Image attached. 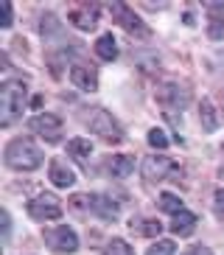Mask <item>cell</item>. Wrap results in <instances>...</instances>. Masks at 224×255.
I'll list each match as a JSON object with an SVG mask.
<instances>
[{
	"instance_id": "7c38bea8",
	"label": "cell",
	"mask_w": 224,
	"mask_h": 255,
	"mask_svg": "<svg viewBox=\"0 0 224 255\" xmlns=\"http://www.w3.org/2000/svg\"><path fill=\"white\" fill-rule=\"evenodd\" d=\"M96 20H98V8L96 6H79L70 11V23L79 25V28H96Z\"/></svg>"
},
{
	"instance_id": "6da1fadb",
	"label": "cell",
	"mask_w": 224,
	"mask_h": 255,
	"mask_svg": "<svg viewBox=\"0 0 224 255\" xmlns=\"http://www.w3.org/2000/svg\"><path fill=\"white\" fill-rule=\"evenodd\" d=\"M3 160H6L8 168H17V171H34L42 165V149L31 137H14V140L6 146L3 151Z\"/></svg>"
},
{
	"instance_id": "ba28073f",
	"label": "cell",
	"mask_w": 224,
	"mask_h": 255,
	"mask_svg": "<svg viewBox=\"0 0 224 255\" xmlns=\"http://www.w3.org/2000/svg\"><path fill=\"white\" fill-rule=\"evenodd\" d=\"M31 132H37L39 137H45L48 143H56L62 137V118L59 115H51V113H39L31 118Z\"/></svg>"
},
{
	"instance_id": "83f0119b",
	"label": "cell",
	"mask_w": 224,
	"mask_h": 255,
	"mask_svg": "<svg viewBox=\"0 0 224 255\" xmlns=\"http://www.w3.org/2000/svg\"><path fill=\"white\" fill-rule=\"evenodd\" d=\"M222 174H224V168H222Z\"/></svg>"
},
{
	"instance_id": "277c9868",
	"label": "cell",
	"mask_w": 224,
	"mask_h": 255,
	"mask_svg": "<svg viewBox=\"0 0 224 255\" xmlns=\"http://www.w3.org/2000/svg\"><path fill=\"white\" fill-rule=\"evenodd\" d=\"M87 127H90L93 135L101 137V140H107V143H120L123 140V129H120V124L112 118L107 110H90L87 113Z\"/></svg>"
},
{
	"instance_id": "8fae6325",
	"label": "cell",
	"mask_w": 224,
	"mask_h": 255,
	"mask_svg": "<svg viewBox=\"0 0 224 255\" xmlns=\"http://www.w3.org/2000/svg\"><path fill=\"white\" fill-rule=\"evenodd\" d=\"M48 177H51L53 185H59V188H70L76 185V174L67 168L62 160H51V165H48Z\"/></svg>"
},
{
	"instance_id": "3957f363",
	"label": "cell",
	"mask_w": 224,
	"mask_h": 255,
	"mask_svg": "<svg viewBox=\"0 0 224 255\" xmlns=\"http://www.w3.org/2000/svg\"><path fill=\"white\" fill-rule=\"evenodd\" d=\"M70 208L76 213H90V216H98V219H118V205L107 199V196H98V194H79L70 199Z\"/></svg>"
},
{
	"instance_id": "52a82bcc",
	"label": "cell",
	"mask_w": 224,
	"mask_h": 255,
	"mask_svg": "<svg viewBox=\"0 0 224 255\" xmlns=\"http://www.w3.org/2000/svg\"><path fill=\"white\" fill-rule=\"evenodd\" d=\"M174 171H177V163L165 154H151V157L143 160V180L146 182H160Z\"/></svg>"
},
{
	"instance_id": "8992f818",
	"label": "cell",
	"mask_w": 224,
	"mask_h": 255,
	"mask_svg": "<svg viewBox=\"0 0 224 255\" xmlns=\"http://www.w3.org/2000/svg\"><path fill=\"white\" fill-rule=\"evenodd\" d=\"M42 236H45V244L53 253H76L79 250V236L70 227H48Z\"/></svg>"
},
{
	"instance_id": "4fadbf2b",
	"label": "cell",
	"mask_w": 224,
	"mask_h": 255,
	"mask_svg": "<svg viewBox=\"0 0 224 255\" xmlns=\"http://www.w3.org/2000/svg\"><path fill=\"white\" fill-rule=\"evenodd\" d=\"M132 168H134L132 154H112V157H107V171L112 177H126V174H132Z\"/></svg>"
},
{
	"instance_id": "2e32d148",
	"label": "cell",
	"mask_w": 224,
	"mask_h": 255,
	"mask_svg": "<svg viewBox=\"0 0 224 255\" xmlns=\"http://www.w3.org/2000/svg\"><path fill=\"white\" fill-rule=\"evenodd\" d=\"M199 113H202V129H208V132H216L219 124H222V118L216 115V107H213V101H210V98H205V101H202Z\"/></svg>"
},
{
	"instance_id": "484cf974",
	"label": "cell",
	"mask_w": 224,
	"mask_h": 255,
	"mask_svg": "<svg viewBox=\"0 0 224 255\" xmlns=\"http://www.w3.org/2000/svg\"><path fill=\"white\" fill-rule=\"evenodd\" d=\"M8 225H11V222H8V213L3 210V236H6V239H8V230H11Z\"/></svg>"
},
{
	"instance_id": "9c48e42d",
	"label": "cell",
	"mask_w": 224,
	"mask_h": 255,
	"mask_svg": "<svg viewBox=\"0 0 224 255\" xmlns=\"http://www.w3.org/2000/svg\"><path fill=\"white\" fill-rule=\"evenodd\" d=\"M110 14H112V20H115L118 25H123L129 34H137V37H146V34H149V28L143 25V20L134 14L126 3H112V6H110Z\"/></svg>"
},
{
	"instance_id": "e0dca14e",
	"label": "cell",
	"mask_w": 224,
	"mask_h": 255,
	"mask_svg": "<svg viewBox=\"0 0 224 255\" xmlns=\"http://www.w3.org/2000/svg\"><path fill=\"white\" fill-rule=\"evenodd\" d=\"M171 230L177 233V236H191V233L196 230V216H194V213H188V210L177 213L174 222H171Z\"/></svg>"
},
{
	"instance_id": "ac0fdd59",
	"label": "cell",
	"mask_w": 224,
	"mask_h": 255,
	"mask_svg": "<svg viewBox=\"0 0 224 255\" xmlns=\"http://www.w3.org/2000/svg\"><path fill=\"white\" fill-rule=\"evenodd\" d=\"M96 53H98L104 62H112V59H115V56H118L115 37H112V34H101V37L96 39Z\"/></svg>"
},
{
	"instance_id": "9a60e30c",
	"label": "cell",
	"mask_w": 224,
	"mask_h": 255,
	"mask_svg": "<svg viewBox=\"0 0 224 255\" xmlns=\"http://www.w3.org/2000/svg\"><path fill=\"white\" fill-rule=\"evenodd\" d=\"M160 101H163V104H171V107H185L188 93H185V87H179V84H165L163 93H160Z\"/></svg>"
},
{
	"instance_id": "d4e9b609",
	"label": "cell",
	"mask_w": 224,
	"mask_h": 255,
	"mask_svg": "<svg viewBox=\"0 0 224 255\" xmlns=\"http://www.w3.org/2000/svg\"><path fill=\"white\" fill-rule=\"evenodd\" d=\"M216 210L224 216V188H222V191H216Z\"/></svg>"
},
{
	"instance_id": "7a4b0ae2",
	"label": "cell",
	"mask_w": 224,
	"mask_h": 255,
	"mask_svg": "<svg viewBox=\"0 0 224 255\" xmlns=\"http://www.w3.org/2000/svg\"><path fill=\"white\" fill-rule=\"evenodd\" d=\"M25 110V82L22 79H6L0 87V124L11 127Z\"/></svg>"
},
{
	"instance_id": "7402d4cb",
	"label": "cell",
	"mask_w": 224,
	"mask_h": 255,
	"mask_svg": "<svg viewBox=\"0 0 224 255\" xmlns=\"http://www.w3.org/2000/svg\"><path fill=\"white\" fill-rule=\"evenodd\" d=\"M174 250H177V244L171 239H163V241H157V244H151L146 255H174Z\"/></svg>"
},
{
	"instance_id": "5bb4252c",
	"label": "cell",
	"mask_w": 224,
	"mask_h": 255,
	"mask_svg": "<svg viewBox=\"0 0 224 255\" xmlns=\"http://www.w3.org/2000/svg\"><path fill=\"white\" fill-rule=\"evenodd\" d=\"M67 154L79 163H87L90 154H93V143L87 137H73V140H67Z\"/></svg>"
},
{
	"instance_id": "30bf717a",
	"label": "cell",
	"mask_w": 224,
	"mask_h": 255,
	"mask_svg": "<svg viewBox=\"0 0 224 255\" xmlns=\"http://www.w3.org/2000/svg\"><path fill=\"white\" fill-rule=\"evenodd\" d=\"M70 82L84 93H93L98 87V73L93 68H84V65H73L70 68Z\"/></svg>"
},
{
	"instance_id": "44dd1931",
	"label": "cell",
	"mask_w": 224,
	"mask_h": 255,
	"mask_svg": "<svg viewBox=\"0 0 224 255\" xmlns=\"http://www.w3.org/2000/svg\"><path fill=\"white\" fill-rule=\"evenodd\" d=\"M104 255H134V250L129 247V244H126L123 239H112L110 244H107Z\"/></svg>"
},
{
	"instance_id": "4316f807",
	"label": "cell",
	"mask_w": 224,
	"mask_h": 255,
	"mask_svg": "<svg viewBox=\"0 0 224 255\" xmlns=\"http://www.w3.org/2000/svg\"><path fill=\"white\" fill-rule=\"evenodd\" d=\"M188 255H213V253H210L208 247H194V250H191Z\"/></svg>"
},
{
	"instance_id": "5b68a950",
	"label": "cell",
	"mask_w": 224,
	"mask_h": 255,
	"mask_svg": "<svg viewBox=\"0 0 224 255\" xmlns=\"http://www.w3.org/2000/svg\"><path fill=\"white\" fill-rule=\"evenodd\" d=\"M62 210L65 208H62L56 194H39L28 202V213L37 219V222H53V219L62 216Z\"/></svg>"
},
{
	"instance_id": "603a6c76",
	"label": "cell",
	"mask_w": 224,
	"mask_h": 255,
	"mask_svg": "<svg viewBox=\"0 0 224 255\" xmlns=\"http://www.w3.org/2000/svg\"><path fill=\"white\" fill-rule=\"evenodd\" d=\"M149 143L154 146V149H165V146H168V137H165L163 129H151V132H149Z\"/></svg>"
},
{
	"instance_id": "cb8c5ba5",
	"label": "cell",
	"mask_w": 224,
	"mask_h": 255,
	"mask_svg": "<svg viewBox=\"0 0 224 255\" xmlns=\"http://www.w3.org/2000/svg\"><path fill=\"white\" fill-rule=\"evenodd\" d=\"M0 11H3V28H11V17H14V11H11V3H0Z\"/></svg>"
},
{
	"instance_id": "ffe728a7",
	"label": "cell",
	"mask_w": 224,
	"mask_h": 255,
	"mask_svg": "<svg viewBox=\"0 0 224 255\" xmlns=\"http://www.w3.org/2000/svg\"><path fill=\"white\" fill-rule=\"evenodd\" d=\"M160 208H163L165 213H174V216L185 210V208H182V199L174 196V194H160Z\"/></svg>"
},
{
	"instance_id": "d6986e66",
	"label": "cell",
	"mask_w": 224,
	"mask_h": 255,
	"mask_svg": "<svg viewBox=\"0 0 224 255\" xmlns=\"http://www.w3.org/2000/svg\"><path fill=\"white\" fill-rule=\"evenodd\" d=\"M134 227H137L140 236H160V230H163V225H160L157 219H143V222H134L132 219V230Z\"/></svg>"
}]
</instances>
